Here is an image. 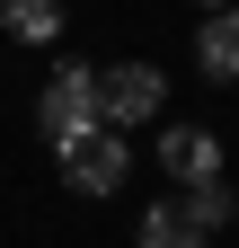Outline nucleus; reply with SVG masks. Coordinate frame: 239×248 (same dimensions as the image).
<instances>
[{"mask_svg":"<svg viewBox=\"0 0 239 248\" xmlns=\"http://www.w3.org/2000/svg\"><path fill=\"white\" fill-rule=\"evenodd\" d=\"M36 124H45V142H71V133H89V124H106L98 71H89V62H62V71L45 80V98H36Z\"/></svg>","mask_w":239,"mask_h":248,"instance_id":"2","label":"nucleus"},{"mask_svg":"<svg viewBox=\"0 0 239 248\" xmlns=\"http://www.w3.org/2000/svg\"><path fill=\"white\" fill-rule=\"evenodd\" d=\"M204 239H213V231H204L186 204H151V213H142V248H204Z\"/></svg>","mask_w":239,"mask_h":248,"instance_id":"6","label":"nucleus"},{"mask_svg":"<svg viewBox=\"0 0 239 248\" xmlns=\"http://www.w3.org/2000/svg\"><path fill=\"white\" fill-rule=\"evenodd\" d=\"M98 98H106V124H151L168 80L151 71V62H115V71H98Z\"/></svg>","mask_w":239,"mask_h":248,"instance_id":"3","label":"nucleus"},{"mask_svg":"<svg viewBox=\"0 0 239 248\" xmlns=\"http://www.w3.org/2000/svg\"><path fill=\"white\" fill-rule=\"evenodd\" d=\"M195 62H204V80H239V0H230V9H204Z\"/></svg>","mask_w":239,"mask_h":248,"instance_id":"5","label":"nucleus"},{"mask_svg":"<svg viewBox=\"0 0 239 248\" xmlns=\"http://www.w3.org/2000/svg\"><path fill=\"white\" fill-rule=\"evenodd\" d=\"M195 9H230V0H195Z\"/></svg>","mask_w":239,"mask_h":248,"instance_id":"9","label":"nucleus"},{"mask_svg":"<svg viewBox=\"0 0 239 248\" xmlns=\"http://www.w3.org/2000/svg\"><path fill=\"white\" fill-rule=\"evenodd\" d=\"M160 169L177 186H204V177H222V142L204 133V124H168L160 133Z\"/></svg>","mask_w":239,"mask_h":248,"instance_id":"4","label":"nucleus"},{"mask_svg":"<svg viewBox=\"0 0 239 248\" xmlns=\"http://www.w3.org/2000/svg\"><path fill=\"white\" fill-rule=\"evenodd\" d=\"M53 151H62V186H71V195H115V186H124V169H133L124 124H89V133L53 142Z\"/></svg>","mask_w":239,"mask_h":248,"instance_id":"1","label":"nucleus"},{"mask_svg":"<svg viewBox=\"0 0 239 248\" xmlns=\"http://www.w3.org/2000/svg\"><path fill=\"white\" fill-rule=\"evenodd\" d=\"M186 213H195L204 231H222V222H230V186H222V177H204V186H186Z\"/></svg>","mask_w":239,"mask_h":248,"instance_id":"8","label":"nucleus"},{"mask_svg":"<svg viewBox=\"0 0 239 248\" xmlns=\"http://www.w3.org/2000/svg\"><path fill=\"white\" fill-rule=\"evenodd\" d=\"M0 27L18 45H53L62 36V0H0Z\"/></svg>","mask_w":239,"mask_h":248,"instance_id":"7","label":"nucleus"}]
</instances>
